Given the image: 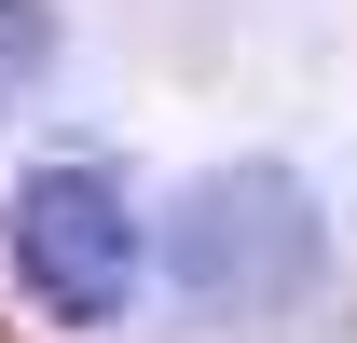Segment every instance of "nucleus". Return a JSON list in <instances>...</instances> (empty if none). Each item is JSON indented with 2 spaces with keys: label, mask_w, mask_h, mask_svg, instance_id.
I'll return each instance as SVG.
<instances>
[{
  "label": "nucleus",
  "mask_w": 357,
  "mask_h": 343,
  "mask_svg": "<svg viewBox=\"0 0 357 343\" xmlns=\"http://www.w3.org/2000/svg\"><path fill=\"white\" fill-rule=\"evenodd\" d=\"M165 275L192 316H289V302L330 275V206H316L303 165H206L192 192L165 206Z\"/></svg>",
  "instance_id": "nucleus-1"
},
{
  "label": "nucleus",
  "mask_w": 357,
  "mask_h": 343,
  "mask_svg": "<svg viewBox=\"0 0 357 343\" xmlns=\"http://www.w3.org/2000/svg\"><path fill=\"white\" fill-rule=\"evenodd\" d=\"M0 247H14V289L69 330H110L151 289V220L124 206L110 165H28L14 206H0Z\"/></svg>",
  "instance_id": "nucleus-2"
},
{
  "label": "nucleus",
  "mask_w": 357,
  "mask_h": 343,
  "mask_svg": "<svg viewBox=\"0 0 357 343\" xmlns=\"http://www.w3.org/2000/svg\"><path fill=\"white\" fill-rule=\"evenodd\" d=\"M55 69V0H0V110Z\"/></svg>",
  "instance_id": "nucleus-3"
}]
</instances>
